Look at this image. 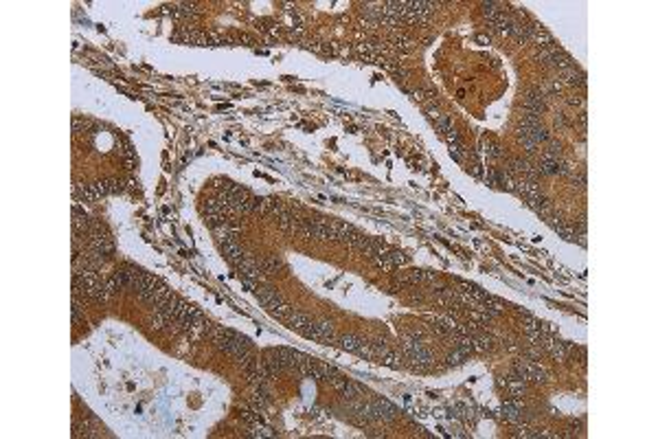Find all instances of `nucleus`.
Masks as SVG:
<instances>
[{"mask_svg": "<svg viewBox=\"0 0 658 439\" xmlns=\"http://www.w3.org/2000/svg\"><path fill=\"white\" fill-rule=\"evenodd\" d=\"M522 108L529 110V112L542 114L544 110H547V97L542 95V90H529V93H524V97H522Z\"/></svg>", "mask_w": 658, "mask_h": 439, "instance_id": "nucleus-1", "label": "nucleus"}, {"mask_svg": "<svg viewBox=\"0 0 658 439\" xmlns=\"http://www.w3.org/2000/svg\"><path fill=\"white\" fill-rule=\"evenodd\" d=\"M371 408H373V413H375L377 420H384V422L393 420V417L397 415V408L388 400H373V402H371Z\"/></svg>", "mask_w": 658, "mask_h": 439, "instance_id": "nucleus-2", "label": "nucleus"}, {"mask_svg": "<svg viewBox=\"0 0 658 439\" xmlns=\"http://www.w3.org/2000/svg\"><path fill=\"white\" fill-rule=\"evenodd\" d=\"M559 79H562L564 83H569V86H586V73L584 71H579V68L575 66H571V68H566V71L559 73Z\"/></svg>", "mask_w": 658, "mask_h": 439, "instance_id": "nucleus-3", "label": "nucleus"}, {"mask_svg": "<svg viewBox=\"0 0 658 439\" xmlns=\"http://www.w3.org/2000/svg\"><path fill=\"white\" fill-rule=\"evenodd\" d=\"M255 292H257V299L265 305V308H268L270 303H275V301H281V295H279V290H275L272 285H257Z\"/></svg>", "mask_w": 658, "mask_h": 439, "instance_id": "nucleus-4", "label": "nucleus"}, {"mask_svg": "<svg viewBox=\"0 0 658 439\" xmlns=\"http://www.w3.org/2000/svg\"><path fill=\"white\" fill-rule=\"evenodd\" d=\"M316 325V334H318V343H323V345H329L332 340L336 338V332H334V325L329 323V320H318V323H314Z\"/></svg>", "mask_w": 658, "mask_h": 439, "instance_id": "nucleus-5", "label": "nucleus"}, {"mask_svg": "<svg viewBox=\"0 0 658 439\" xmlns=\"http://www.w3.org/2000/svg\"><path fill=\"white\" fill-rule=\"evenodd\" d=\"M285 320H288V325L292 327V330H296V332H301L305 325H310V323H312L310 314H305V312H301V310H292Z\"/></svg>", "mask_w": 658, "mask_h": 439, "instance_id": "nucleus-6", "label": "nucleus"}, {"mask_svg": "<svg viewBox=\"0 0 658 439\" xmlns=\"http://www.w3.org/2000/svg\"><path fill=\"white\" fill-rule=\"evenodd\" d=\"M494 347V336H489L485 332H478L472 336V349L474 352H489Z\"/></svg>", "mask_w": 658, "mask_h": 439, "instance_id": "nucleus-7", "label": "nucleus"}, {"mask_svg": "<svg viewBox=\"0 0 658 439\" xmlns=\"http://www.w3.org/2000/svg\"><path fill=\"white\" fill-rule=\"evenodd\" d=\"M422 275H424V270H406V273L395 275V281L400 285H417V283H422Z\"/></svg>", "mask_w": 658, "mask_h": 439, "instance_id": "nucleus-8", "label": "nucleus"}, {"mask_svg": "<svg viewBox=\"0 0 658 439\" xmlns=\"http://www.w3.org/2000/svg\"><path fill=\"white\" fill-rule=\"evenodd\" d=\"M292 310H294V308H292L290 303H285L283 299H281V301H275V303H270V305H268V312H270V314L275 316V318H288V314H290Z\"/></svg>", "mask_w": 658, "mask_h": 439, "instance_id": "nucleus-9", "label": "nucleus"}, {"mask_svg": "<svg viewBox=\"0 0 658 439\" xmlns=\"http://www.w3.org/2000/svg\"><path fill=\"white\" fill-rule=\"evenodd\" d=\"M338 393H340V398H345V400H353L362 393V385H358V382H353V380H347L345 387H342Z\"/></svg>", "mask_w": 658, "mask_h": 439, "instance_id": "nucleus-10", "label": "nucleus"}, {"mask_svg": "<svg viewBox=\"0 0 658 439\" xmlns=\"http://www.w3.org/2000/svg\"><path fill=\"white\" fill-rule=\"evenodd\" d=\"M283 268V261L275 255H265L263 257V275H277Z\"/></svg>", "mask_w": 658, "mask_h": 439, "instance_id": "nucleus-11", "label": "nucleus"}, {"mask_svg": "<svg viewBox=\"0 0 658 439\" xmlns=\"http://www.w3.org/2000/svg\"><path fill=\"white\" fill-rule=\"evenodd\" d=\"M338 345L342 347V349H347V352H358L360 345H362V338L353 336V334H345V336L338 338Z\"/></svg>", "mask_w": 658, "mask_h": 439, "instance_id": "nucleus-12", "label": "nucleus"}, {"mask_svg": "<svg viewBox=\"0 0 658 439\" xmlns=\"http://www.w3.org/2000/svg\"><path fill=\"white\" fill-rule=\"evenodd\" d=\"M467 316H470L476 325H489L496 318L494 314H489V312H485V310H470L467 312Z\"/></svg>", "mask_w": 658, "mask_h": 439, "instance_id": "nucleus-13", "label": "nucleus"}, {"mask_svg": "<svg viewBox=\"0 0 658 439\" xmlns=\"http://www.w3.org/2000/svg\"><path fill=\"white\" fill-rule=\"evenodd\" d=\"M377 360H380V362H382V365H386V367H391V369H397V367H400V365H402V356H400V354H395L393 349H388V352H384V354H382V356H380V358H377Z\"/></svg>", "mask_w": 658, "mask_h": 439, "instance_id": "nucleus-14", "label": "nucleus"}, {"mask_svg": "<svg viewBox=\"0 0 658 439\" xmlns=\"http://www.w3.org/2000/svg\"><path fill=\"white\" fill-rule=\"evenodd\" d=\"M250 437H275V433H272V428L270 426H265V424H253V428H250Z\"/></svg>", "mask_w": 658, "mask_h": 439, "instance_id": "nucleus-15", "label": "nucleus"}, {"mask_svg": "<svg viewBox=\"0 0 658 439\" xmlns=\"http://www.w3.org/2000/svg\"><path fill=\"white\" fill-rule=\"evenodd\" d=\"M445 360H447V365H463L465 360H470V356H465L463 352H461V349H457V347H454V352H450V354H447V356H445Z\"/></svg>", "mask_w": 658, "mask_h": 439, "instance_id": "nucleus-16", "label": "nucleus"}, {"mask_svg": "<svg viewBox=\"0 0 658 439\" xmlns=\"http://www.w3.org/2000/svg\"><path fill=\"white\" fill-rule=\"evenodd\" d=\"M522 330L531 334V332H537L540 330V320H537L535 316H531V314H524V320H522Z\"/></svg>", "mask_w": 658, "mask_h": 439, "instance_id": "nucleus-17", "label": "nucleus"}, {"mask_svg": "<svg viewBox=\"0 0 658 439\" xmlns=\"http://www.w3.org/2000/svg\"><path fill=\"white\" fill-rule=\"evenodd\" d=\"M435 125H437V130L441 132V134H445V132L452 128V119H450V116H447V114H441L439 119L435 121Z\"/></svg>", "mask_w": 658, "mask_h": 439, "instance_id": "nucleus-18", "label": "nucleus"}, {"mask_svg": "<svg viewBox=\"0 0 658 439\" xmlns=\"http://www.w3.org/2000/svg\"><path fill=\"white\" fill-rule=\"evenodd\" d=\"M450 154L454 156V160H461V158H463V152H461V145L457 143V145H450Z\"/></svg>", "mask_w": 658, "mask_h": 439, "instance_id": "nucleus-19", "label": "nucleus"}, {"mask_svg": "<svg viewBox=\"0 0 658 439\" xmlns=\"http://www.w3.org/2000/svg\"><path fill=\"white\" fill-rule=\"evenodd\" d=\"M86 125H88V121H81V119H73V130H75V132H79L81 128H86Z\"/></svg>", "mask_w": 658, "mask_h": 439, "instance_id": "nucleus-20", "label": "nucleus"}]
</instances>
